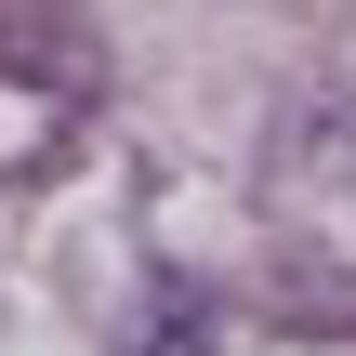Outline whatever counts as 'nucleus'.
<instances>
[{"instance_id":"nucleus-1","label":"nucleus","mask_w":356,"mask_h":356,"mask_svg":"<svg viewBox=\"0 0 356 356\" xmlns=\"http://www.w3.org/2000/svg\"><path fill=\"white\" fill-rule=\"evenodd\" d=\"M159 356H211V317H198V304H185V291H172V304H159Z\"/></svg>"}]
</instances>
